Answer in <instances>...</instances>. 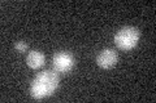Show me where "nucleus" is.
Returning <instances> with one entry per match:
<instances>
[{
    "label": "nucleus",
    "instance_id": "39448f33",
    "mask_svg": "<svg viewBox=\"0 0 156 103\" xmlns=\"http://www.w3.org/2000/svg\"><path fill=\"white\" fill-rule=\"evenodd\" d=\"M44 61H46L44 54L41 53V52H38V50L29 52V54L26 57L27 66L31 67V68H39V67H42L43 65H44Z\"/></svg>",
    "mask_w": 156,
    "mask_h": 103
},
{
    "label": "nucleus",
    "instance_id": "f257e3e1",
    "mask_svg": "<svg viewBox=\"0 0 156 103\" xmlns=\"http://www.w3.org/2000/svg\"><path fill=\"white\" fill-rule=\"evenodd\" d=\"M58 75L55 70H44L34 77L30 85L31 97L35 99L50 97L58 86Z\"/></svg>",
    "mask_w": 156,
    "mask_h": 103
},
{
    "label": "nucleus",
    "instance_id": "7ed1b4c3",
    "mask_svg": "<svg viewBox=\"0 0 156 103\" xmlns=\"http://www.w3.org/2000/svg\"><path fill=\"white\" fill-rule=\"evenodd\" d=\"M52 65H53V70L57 72H69L73 68V65H74V60H73V57L69 53L58 52L53 56Z\"/></svg>",
    "mask_w": 156,
    "mask_h": 103
},
{
    "label": "nucleus",
    "instance_id": "423d86ee",
    "mask_svg": "<svg viewBox=\"0 0 156 103\" xmlns=\"http://www.w3.org/2000/svg\"><path fill=\"white\" fill-rule=\"evenodd\" d=\"M14 48H16L18 52H26L29 49V45L26 43H23V41H17L16 45H14Z\"/></svg>",
    "mask_w": 156,
    "mask_h": 103
},
{
    "label": "nucleus",
    "instance_id": "f03ea898",
    "mask_svg": "<svg viewBox=\"0 0 156 103\" xmlns=\"http://www.w3.org/2000/svg\"><path fill=\"white\" fill-rule=\"evenodd\" d=\"M140 31L134 26H125L115 35V44L121 50H130L139 41Z\"/></svg>",
    "mask_w": 156,
    "mask_h": 103
},
{
    "label": "nucleus",
    "instance_id": "20e7f679",
    "mask_svg": "<svg viewBox=\"0 0 156 103\" xmlns=\"http://www.w3.org/2000/svg\"><path fill=\"white\" fill-rule=\"evenodd\" d=\"M117 62V53L113 49H103L96 57V63L101 68H112Z\"/></svg>",
    "mask_w": 156,
    "mask_h": 103
}]
</instances>
